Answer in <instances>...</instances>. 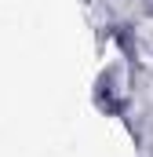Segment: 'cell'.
Masks as SVG:
<instances>
[{
    "instance_id": "1",
    "label": "cell",
    "mask_w": 153,
    "mask_h": 157,
    "mask_svg": "<svg viewBox=\"0 0 153 157\" xmlns=\"http://www.w3.org/2000/svg\"><path fill=\"white\" fill-rule=\"evenodd\" d=\"M95 106L106 110V113H113V117L124 113V91L117 84V70H106L99 77V84H95Z\"/></svg>"
}]
</instances>
